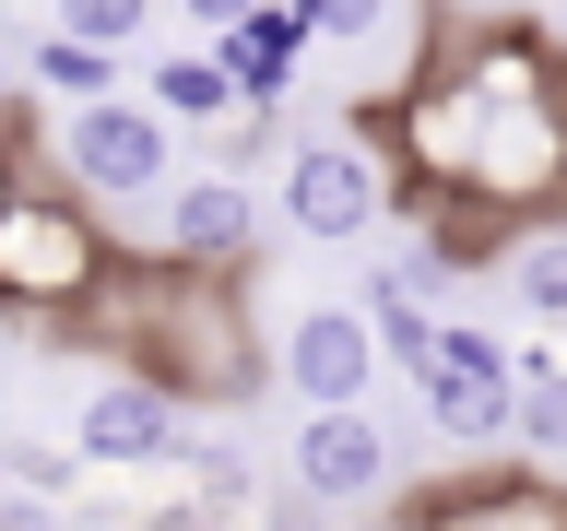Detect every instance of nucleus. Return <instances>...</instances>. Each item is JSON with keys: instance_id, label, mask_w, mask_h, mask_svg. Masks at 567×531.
Segmentation results:
<instances>
[{"instance_id": "obj_5", "label": "nucleus", "mask_w": 567, "mask_h": 531, "mask_svg": "<svg viewBox=\"0 0 567 531\" xmlns=\"http://www.w3.org/2000/svg\"><path fill=\"white\" fill-rule=\"evenodd\" d=\"M379 366H390V343H379V319H367V308H296V319H284V343H272V378L296 389L308 414L367 402Z\"/></svg>"}, {"instance_id": "obj_12", "label": "nucleus", "mask_w": 567, "mask_h": 531, "mask_svg": "<svg viewBox=\"0 0 567 531\" xmlns=\"http://www.w3.org/2000/svg\"><path fill=\"white\" fill-rule=\"evenodd\" d=\"M24 83H35V95H60V106H95V95H118V48L48 24V35L24 48Z\"/></svg>"}, {"instance_id": "obj_7", "label": "nucleus", "mask_w": 567, "mask_h": 531, "mask_svg": "<svg viewBox=\"0 0 567 531\" xmlns=\"http://www.w3.org/2000/svg\"><path fill=\"white\" fill-rule=\"evenodd\" d=\"M71 460H95V472H166L177 460V389L142 378V366H106L83 389V414H71Z\"/></svg>"}, {"instance_id": "obj_18", "label": "nucleus", "mask_w": 567, "mask_h": 531, "mask_svg": "<svg viewBox=\"0 0 567 531\" xmlns=\"http://www.w3.org/2000/svg\"><path fill=\"white\" fill-rule=\"evenodd\" d=\"M12 83H24V60H12V48H0V118H12Z\"/></svg>"}, {"instance_id": "obj_2", "label": "nucleus", "mask_w": 567, "mask_h": 531, "mask_svg": "<svg viewBox=\"0 0 567 531\" xmlns=\"http://www.w3.org/2000/svg\"><path fill=\"white\" fill-rule=\"evenodd\" d=\"M60 177L95 189V201H142V189H177V118L154 95H95L60 106Z\"/></svg>"}, {"instance_id": "obj_8", "label": "nucleus", "mask_w": 567, "mask_h": 531, "mask_svg": "<svg viewBox=\"0 0 567 531\" xmlns=\"http://www.w3.org/2000/svg\"><path fill=\"white\" fill-rule=\"evenodd\" d=\"M154 248H166V272H260V201H248V177H225V166L177 177Z\"/></svg>"}, {"instance_id": "obj_11", "label": "nucleus", "mask_w": 567, "mask_h": 531, "mask_svg": "<svg viewBox=\"0 0 567 531\" xmlns=\"http://www.w3.org/2000/svg\"><path fill=\"white\" fill-rule=\"evenodd\" d=\"M142 95L166 106L177 131H213V118H248V83L225 71V48H189V60H154V83Z\"/></svg>"}, {"instance_id": "obj_13", "label": "nucleus", "mask_w": 567, "mask_h": 531, "mask_svg": "<svg viewBox=\"0 0 567 531\" xmlns=\"http://www.w3.org/2000/svg\"><path fill=\"white\" fill-rule=\"evenodd\" d=\"M508 295H520L544 331H567V225H544V237L508 248Z\"/></svg>"}, {"instance_id": "obj_15", "label": "nucleus", "mask_w": 567, "mask_h": 531, "mask_svg": "<svg viewBox=\"0 0 567 531\" xmlns=\"http://www.w3.org/2000/svg\"><path fill=\"white\" fill-rule=\"evenodd\" d=\"M48 24H71V35H95V48H131V35L154 24V0H48Z\"/></svg>"}, {"instance_id": "obj_1", "label": "nucleus", "mask_w": 567, "mask_h": 531, "mask_svg": "<svg viewBox=\"0 0 567 531\" xmlns=\"http://www.w3.org/2000/svg\"><path fill=\"white\" fill-rule=\"evenodd\" d=\"M414 166L496 212H532L567 177V95L532 48H485L450 83H414Z\"/></svg>"}, {"instance_id": "obj_20", "label": "nucleus", "mask_w": 567, "mask_h": 531, "mask_svg": "<svg viewBox=\"0 0 567 531\" xmlns=\"http://www.w3.org/2000/svg\"><path fill=\"white\" fill-rule=\"evenodd\" d=\"M0 212H12V177H0Z\"/></svg>"}, {"instance_id": "obj_9", "label": "nucleus", "mask_w": 567, "mask_h": 531, "mask_svg": "<svg viewBox=\"0 0 567 531\" xmlns=\"http://www.w3.org/2000/svg\"><path fill=\"white\" fill-rule=\"evenodd\" d=\"M296 496H308V508H343V520L390 508V425L367 414V402L308 414L296 425Z\"/></svg>"}, {"instance_id": "obj_6", "label": "nucleus", "mask_w": 567, "mask_h": 531, "mask_svg": "<svg viewBox=\"0 0 567 531\" xmlns=\"http://www.w3.org/2000/svg\"><path fill=\"white\" fill-rule=\"evenodd\" d=\"M379 212H390V189H379V154H367V142H296V154H284V225L308 248L379 237Z\"/></svg>"}, {"instance_id": "obj_16", "label": "nucleus", "mask_w": 567, "mask_h": 531, "mask_svg": "<svg viewBox=\"0 0 567 531\" xmlns=\"http://www.w3.org/2000/svg\"><path fill=\"white\" fill-rule=\"evenodd\" d=\"M296 12H308L319 48H367V35L390 24V0H296Z\"/></svg>"}, {"instance_id": "obj_14", "label": "nucleus", "mask_w": 567, "mask_h": 531, "mask_svg": "<svg viewBox=\"0 0 567 531\" xmlns=\"http://www.w3.org/2000/svg\"><path fill=\"white\" fill-rule=\"evenodd\" d=\"M520 449L567 460V354H520Z\"/></svg>"}, {"instance_id": "obj_19", "label": "nucleus", "mask_w": 567, "mask_h": 531, "mask_svg": "<svg viewBox=\"0 0 567 531\" xmlns=\"http://www.w3.org/2000/svg\"><path fill=\"white\" fill-rule=\"evenodd\" d=\"M343 531H414V520H390V508H367V520H343Z\"/></svg>"}, {"instance_id": "obj_3", "label": "nucleus", "mask_w": 567, "mask_h": 531, "mask_svg": "<svg viewBox=\"0 0 567 531\" xmlns=\"http://www.w3.org/2000/svg\"><path fill=\"white\" fill-rule=\"evenodd\" d=\"M95 283H106V248L83 225V201L71 189H12V212H0V295L12 308H83Z\"/></svg>"}, {"instance_id": "obj_10", "label": "nucleus", "mask_w": 567, "mask_h": 531, "mask_svg": "<svg viewBox=\"0 0 567 531\" xmlns=\"http://www.w3.org/2000/svg\"><path fill=\"white\" fill-rule=\"evenodd\" d=\"M213 48H225V71L248 83V106H272V95H296V60H308L319 35H308V12H296V0H260V12H248V24H225Z\"/></svg>"}, {"instance_id": "obj_17", "label": "nucleus", "mask_w": 567, "mask_h": 531, "mask_svg": "<svg viewBox=\"0 0 567 531\" xmlns=\"http://www.w3.org/2000/svg\"><path fill=\"white\" fill-rule=\"evenodd\" d=\"M177 12H189V24H202V35H225V24H248L260 0H177Z\"/></svg>"}, {"instance_id": "obj_4", "label": "nucleus", "mask_w": 567, "mask_h": 531, "mask_svg": "<svg viewBox=\"0 0 567 531\" xmlns=\"http://www.w3.org/2000/svg\"><path fill=\"white\" fill-rule=\"evenodd\" d=\"M414 389H425V414H437V437H461V449L520 437V354L496 343V331H473V319H437Z\"/></svg>"}]
</instances>
